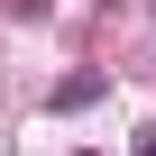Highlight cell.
<instances>
[{"label": "cell", "instance_id": "1", "mask_svg": "<svg viewBox=\"0 0 156 156\" xmlns=\"http://www.w3.org/2000/svg\"><path fill=\"white\" fill-rule=\"evenodd\" d=\"M110 92V73H64V83H55V110H92Z\"/></svg>", "mask_w": 156, "mask_h": 156}, {"label": "cell", "instance_id": "2", "mask_svg": "<svg viewBox=\"0 0 156 156\" xmlns=\"http://www.w3.org/2000/svg\"><path fill=\"white\" fill-rule=\"evenodd\" d=\"M46 9H55V0H9V19H46Z\"/></svg>", "mask_w": 156, "mask_h": 156}, {"label": "cell", "instance_id": "3", "mask_svg": "<svg viewBox=\"0 0 156 156\" xmlns=\"http://www.w3.org/2000/svg\"><path fill=\"white\" fill-rule=\"evenodd\" d=\"M138 156H156V129H138Z\"/></svg>", "mask_w": 156, "mask_h": 156}, {"label": "cell", "instance_id": "4", "mask_svg": "<svg viewBox=\"0 0 156 156\" xmlns=\"http://www.w3.org/2000/svg\"><path fill=\"white\" fill-rule=\"evenodd\" d=\"M83 156H92V147H83Z\"/></svg>", "mask_w": 156, "mask_h": 156}]
</instances>
